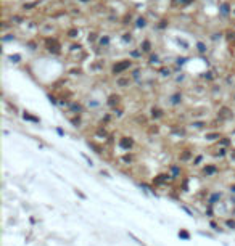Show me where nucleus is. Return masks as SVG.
I'll return each instance as SVG.
<instances>
[{
    "instance_id": "obj_12",
    "label": "nucleus",
    "mask_w": 235,
    "mask_h": 246,
    "mask_svg": "<svg viewBox=\"0 0 235 246\" xmlns=\"http://www.w3.org/2000/svg\"><path fill=\"white\" fill-rule=\"evenodd\" d=\"M201 161H203V154H198V156H195V158H193L192 163H193V166H200Z\"/></svg>"
},
{
    "instance_id": "obj_19",
    "label": "nucleus",
    "mask_w": 235,
    "mask_h": 246,
    "mask_svg": "<svg viewBox=\"0 0 235 246\" xmlns=\"http://www.w3.org/2000/svg\"><path fill=\"white\" fill-rule=\"evenodd\" d=\"M74 192H76V195H77V196H79V198H82V199H86V195H84V193L81 192V190H77V188H76V190H74Z\"/></svg>"
},
{
    "instance_id": "obj_13",
    "label": "nucleus",
    "mask_w": 235,
    "mask_h": 246,
    "mask_svg": "<svg viewBox=\"0 0 235 246\" xmlns=\"http://www.w3.org/2000/svg\"><path fill=\"white\" fill-rule=\"evenodd\" d=\"M229 143H230V140H229V137H222V140H219V142H217V145H221V147H224V148H226Z\"/></svg>"
},
{
    "instance_id": "obj_3",
    "label": "nucleus",
    "mask_w": 235,
    "mask_h": 246,
    "mask_svg": "<svg viewBox=\"0 0 235 246\" xmlns=\"http://www.w3.org/2000/svg\"><path fill=\"white\" fill-rule=\"evenodd\" d=\"M217 172H219V167L216 164H205L203 169H201V174L205 177H212V175H216Z\"/></svg>"
},
{
    "instance_id": "obj_9",
    "label": "nucleus",
    "mask_w": 235,
    "mask_h": 246,
    "mask_svg": "<svg viewBox=\"0 0 235 246\" xmlns=\"http://www.w3.org/2000/svg\"><path fill=\"white\" fill-rule=\"evenodd\" d=\"M226 227L227 228H230V230H235V219H226Z\"/></svg>"
},
{
    "instance_id": "obj_2",
    "label": "nucleus",
    "mask_w": 235,
    "mask_h": 246,
    "mask_svg": "<svg viewBox=\"0 0 235 246\" xmlns=\"http://www.w3.org/2000/svg\"><path fill=\"white\" fill-rule=\"evenodd\" d=\"M172 178H174V177H172V175L169 174V172H166V174H158V175H156V177L153 178V185H155V187L166 185V183H167V182H171Z\"/></svg>"
},
{
    "instance_id": "obj_14",
    "label": "nucleus",
    "mask_w": 235,
    "mask_h": 246,
    "mask_svg": "<svg viewBox=\"0 0 235 246\" xmlns=\"http://www.w3.org/2000/svg\"><path fill=\"white\" fill-rule=\"evenodd\" d=\"M131 81L129 79H118V85L119 87H126V85H129Z\"/></svg>"
},
{
    "instance_id": "obj_16",
    "label": "nucleus",
    "mask_w": 235,
    "mask_h": 246,
    "mask_svg": "<svg viewBox=\"0 0 235 246\" xmlns=\"http://www.w3.org/2000/svg\"><path fill=\"white\" fill-rule=\"evenodd\" d=\"M216 138H219V133H217V132L208 133V135H206V140H216Z\"/></svg>"
},
{
    "instance_id": "obj_20",
    "label": "nucleus",
    "mask_w": 235,
    "mask_h": 246,
    "mask_svg": "<svg viewBox=\"0 0 235 246\" xmlns=\"http://www.w3.org/2000/svg\"><path fill=\"white\" fill-rule=\"evenodd\" d=\"M161 116V111L160 109H153V117H160Z\"/></svg>"
},
{
    "instance_id": "obj_6",
    "label": "nucleus",
    "mask_w": 235,
    "mask_h": 246,
    "mask_svg": "<svg viewBox=\"0 0 235 246\" xmlns=\"http://www.w3.org/2000/svg\"><path fill=\"white\" fill-rule=\"evenodd\" d=\"M121 161H122L124 164H132L134 161H135V156H134L131 151H129V153H124V154H122V158H121Z\"/></svg>"
},
{
    "instance_id": "obj_18",
    "label": "nucleus",
    "mask_w": 235,
    "mask_h": 246,
    "mask_svg": "<svg viewBox=\"0 0 235 246\" xmlns=\"http://www.w3.org/2000/svg\"><path fill=\"white\" fill-rule=\"evenodd\" d=\"M209 225L212 227V230H216V232L219 230V225H217V223H216L214 220H209Z\"/></svg>"
},
{
    "instance_id": "obj_10",
    "label": "nucleus",
    "mask_w": 235,
    "mask_h": 246,
    "mask_svg": "<svg viewBox=\"0 0 235 246\" xmlns=\"http://www.w3.org/2000/svg\"><path fill=\"white\" fill-rule=\"evenodd\" d=\"M179 237L184 238V240H190V233L185 230V228H181V230H179Z\"/></svg>"
},
{
    "instance_id": "obj_7",
    "label": "nucleus",
    "mask_w": 235,
    "mask_h": 246,
    "mask_svg": "<svg viewBox=\"0 0 235 246\" xmlns=\"http://www.w3.org/2000/svg\"><path fill=\"white\" fill-rule=\"evenodd\" d=\"M169 171H171V172H169V174H171L172 177H174V178H177V177H181V172H182V171H181V167H179L177 164H171V167H169Z\"/></svg>"
},
{
    "instance_id": "obj_17",
    "label": "nucleus",
    "mask_w": 235,
    "mask_h": 246,
    "mask_svg": "<svg viewBox=\"0 0 235 246\" xmlns=\"http://www.w3.org/2000/svg\"><path fill=\"white\" fill-rule=\"evenodd\" d=\"M192 126L195 127V129H203V127H205V122H193Z\"/></svg>"
},
{
    "instance_id": "obj_1",
    "label": "nucleus",
    "mask_w": 235,
    "mask_h": 246,
    "mask_svg": "<svg viewBox=\"0 0 235 246\" xmlns=\"http://www.w3.org/2000/svg\"><path fill=\"white\" fill-rule=\"evenodd\" d=\"M134 147H135V142H134L132 137H121L119 138V148L124 150V153L132 151Z\"/></svg>"
},
{
    "instance_id": "obj_11",
    "label": "nucleus",
    "mask_w": 235,
    "mask_h": 246,
    "mask_svg": "<svg viewBox=\"0 0 235 246\" xmlns=\"http://www.w3.org/2000/svg\"><path fill=\"white\" fill-rule=\"evenodd\" d=\"M118 102H119V97H116V95H111L108 105H110V106H114V105H118Z\"/></svg>"
},
{
    "instance_id": "obj_5",
    "label": "nucleus",
    "mask_w": 235,
    "mask_h": 246,
    "mask_svg": "<svg viewBox=\"0 0 235 246\" xmlns=\"http://www.w3.org/2000/svg\"><path fill=\"white\" fill-rule=\"evenodd\" d=\"M195 158V151H190V150H184V151L179 153V161L181 163H190V161H193Z\"/></svg>"
},
{
    "instance_id": "obj_4",
    "label": "nucleus",
    "mask_w": 235,
    "mask_h": 246,
    "mask_svg": "<svg viewBox=\"0 0 235 246\" xmlns=\"http://www.w3.org/2000/svg\"><path fill=\"white\" fill-rule=\"evenodd\" d=\"M129 68H131V61H127V60L119 61L118 64L113 66V74H121L122 71H126V69H129Z\"/></svg>"
},
{
    "instance_id": "obj_8",
    "label": "nucleus",
    "mask_w": 235,
    "mask_h": 246,
    "mask_svg": "<svg viewBox=\"0 0 235 246\" xmlns=\"http://www.w3.org/2000/svg\"><path fill=\"white\" fill-rule=\"evenodd\" d=\"M87 145H89V147H92V148L95 150V153H97V154H103V151H102V147H100V145L93 143V142H87Z\"/></svg>"
},
{
    "instance_id": "obj_15",
    "label": "nucleus",
    "mask_w": 235,
    "mask_h": 246,
    "mask_svg": "<svg viewBox=\"0 0 235 246\" xmlns=\"http://www.w3.org/2000/svg\"><path fill=\"white\" fill-rule=\"evenodd\" d=\"M23 116H24V119H27V121H32V122H39V119H37V117H34V116H31L29 113H27V111H26V113H24Z\"/></svg>"
}]
</instances>
